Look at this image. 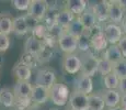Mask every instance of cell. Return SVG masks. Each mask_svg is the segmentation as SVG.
<instances>
[{
    "label": "cell",
    "instance_id": "7402d4cb",
    "mask_svg": "<svg viewBox=\"0 0 126 110\" xmlns=\"http://www.w3.org/2000/svg\"><path fill=\"white\" fill-rule=\"evenodd\" d=\"M30 31L26 22V16H19L16 18H13V28H12V32L19 36L25 35L26 33Z\"/></svg>",
    "mask_w": 126,
    "mask_h": 110
},
{
    "label": "cell",
    "instance_id": "7bdbcfd3",
    "mask_svg": "<svg viewBox=\"0 0 126 110\" xmlns=\"http://www.w3.org/2000/svg\"><path fill=\"white\" fill-rule=\"evenodd\" d=\"M68 110H70V109H68Z\"/></svg>",
    "mask_w": 126,
    "mask_h": 110
},
{
    "label": "cell",
    "instance_id": "ab89813d",
    "mask_svg": "<svg viewBox=\"0 0 126 110\" xmlns=\"http://www.w3.org/2000/svg\"><path fill=\"white\" fill-rule=\"evenodd\" d=\"M25 110H40V109H38V106H36V105H33L32 104L28 109H25Z\"/></svg>",
    "mask_w": 126,
    "mask_h": 110
},
{
    "label": "cell",
    "instance_id": "8fae6325",
    "mask_svg": "<svg viewBox=\"0 0 126 110\" xmlns=\"http://www.w3.org/2000/svg\"><path fill=\"white\" fill-rule=\"evenodd\" d=\"M75 90L84 95H90L93 91V80L86 75H79L75 79Z\"/></svg>",
    "mask_w": 126,
    "mask_h": 110
},
{
    "label": "cell",
    "instance_id": "484cf974",
    "mask_svg": "<svg viewBox=\"0 0 126 110\" xmlns=\"http://www.w3.org/2000/svg\"><path fill=\"white\" fill-rule=\"evenodd\" d=\"M83 30H84V28L82 26V24L80 23V21H79L78 18L76 17V19H75V20L69 24V26L65 31H66V32H68V33H70L71 35L76 36L77 39H79L82 35V33H83Z\"/></svg>",
    "mask_w": 126,
    "mask_h": 110
},
{
    "label": "cell",
    "instance_id": "9a60e30c",
    "mask_svg": "<svg viewBox=\"0 0 126 110\" xmlns=\"http://www.w3.org/2000/svg\"><path fill=\"white\" fill-rule=\"evenodd\" d=\"M12 74L16 78V82H30L32 77V69L29 66L18 62L12 69Z\"/></svg>",
    "mask_w": 126,
    "mask_h": 110
},
{
    "label": "cell",
    "instance_id": "ba28073f",
    "mask_svg": "<svg viewBox=\"0 0 126 110\" xmlns=\"http://www.w3.org/2000/svg\"><path fill=\"white\" fill-rule=\"evenodd\" d=\"M98 62L99 57L91 53H88L83 58H81V69L80 74L91 77L98 73Z\"/></svg>",
    "mask_w": 126,
    "mask_h": 110
},
{
    "label": "cell",
    "instance_id": "7c38bea8",
    "mask_svg": "<svg viewBox=\"0 0 126 110\" xmlns=\"http://www.w3.org/2000/svg\"><path fill=\"white\" fill-rule=\"evenodd\" d=\"M90 46L95 52H104L106 50V47L109 46V43L106 41V39L104 38L102 29L98 31H93L90 38Z\"/></svg>",
    "mask_w": 126,
    "mask_h": 110
},
{
    "label": "cell",
    "instance_id": "4dcf8cb0",
    "mask_svg": "<svg viewBox=\"0 0 126 110\" xmlns=\"http://www.w3.org/2000/svg\"><path fill=\"white\" fill-rule=\"evenodd\" d=\"M19 62L22 63V64H24V65H26V66H29V67L32 69V68H34V67H36V66L38 65L40 61H38L37 56H33V55H30V54L24 53Z\"/></svg>",
    "mask_w": 126,
    "mask_h": 110
},
{
    "label": "cell",
    "instance_id": "8992f818",
    "mask_svg": "<svg viewBox=\"0 0 126 110\" xmlns=\"http://www.w3.org/2000/svg\"><path fill=\"white\" fill-rule=\"evenodd\" d=\"M102 33L110 45H116L124 35L120 24H115L112 22L104 24L102 28Z\"/></svg>",
    "mask_w": 126,
    "mask_h": 110
},
{
    "label": "cell",
    "instance_id": "5bb4252c",
    "mask_svg": "<svg viewBox=\"0 0 126 110\" xmlns=\"http://www.w3.org/2000/svg\"><path fill=\"white\" fill-rule=\"evenodd\" d=\"M33 85L30 82H16L13 86V94L16 98L19 99H31Z\"/></svg>",
    "mask_w": 126,
    "mask_h": 110
},
{
    "label": "cell",
    "instance_id": "1f68e13d",
    "mask_svg": "<svg viewBox=\"0 0 126 110\" xmlns=\"http://www.w3.org/2000/svg\"><path fill=\"white\" fill-rule=\"evenodd\" d=\"M31 0H12L11 3L16 10L19 11H28L30 7Z\"/></svg>",
    "mask_w": 126,
    "mask_h": 110
},
{
    "label": "cell",
    "instance_id": "277c9868",
    "mask_svg": "<svg viewBox=\"0 0 126 110\" xmlns=\"http://www.w3.org/2000/svg\"><path fill=\"white\" fill-rule=\"evenodd\" d=\"M62 66L65 73L69 75H76L80 73L81 69V57L76 53L65 54L62 60Z\"/></svg>",
    "mask_w": 126,
    "mask_h": 110
},
{
    "label": "cell",
    "instance_id": "4fadbf2b",
    "mask_svg": "<svg viewBox=\"0 0 126 110\" xmlns=\"http://www.w3.org/2000/svg\"><path fill=\"white\" fill-rule=\"evenodd\" d=\"M49 99V89L38 85H34L32 88V95H31V101L33 105H44Z\"/></svg>",
    "mask_w": 126,
    "mask_h": 110
},
{
    "label": "cell",
    "instance_id": "7a4b0ae2",
    "mask_svg": "<svg viewBox=\"0 0 126 110\" xmlns=\"http://www.w3.org/2000/svg\"><path fill=\"white\" fill-rule=\"evenodd\" d=\"M48 2L46 0H31L30 7L28 10V16L41 23L45 19V16L48 11Z\"/></svg>",
    "mask_w": 126,
    "mask_h": 110
},
{
    "label": "cell",
    "instance_id": "d590c367",
    "mask_svg": "<svg viewBox=\"0 0 126 110\" xmlns=\"http://www.w3.org/2000/svg\"><path fill=\"white\" fill-rule=\"evenodd\" d=\"M117 46L120 48L121 53H122V56L124 58H126V35H123V38L117 43Z\"/></svg>",
    "mask_w": 126,
    "mask_h": 110
},
{
    "label": "cell",
    "instance_id": "f35d334b",
    "mask_svg": "<svg viewBox=\"0 0 126 110\" xmlns=\"http://www.w3.org/2000/svg\"><path fill=\"white\" fill-rule=\"evenodd\" d=\"M121 29H122V31H123V34L126 35V14L124 18H123L122 22H121Z\"/></svg>",
    "mask_w": 126,
    "mask_h": 110
},
{
    "label": "cell",
    "instance_id": "83f0119b",
    "mask_svg": "<svg viewBox=\"0 0 126 110\" xmlns=\"http://www.w3.org/2000/svg\"><path fill=\"white\" fill-rule=\"evenodd\" d=\"M31 32H32V36H34L35 39L44 42V40L46 39V36H47V26H46V24L37 23L32 29Z\"/></svg>",
    "mask_w": 126,
    "mask_h": 110
},
{
    "label": "cell",
    "instance_id": "60d3db41",
    "mask_svg": "<svg viewBox=\"0 0 126 110\" xmlns=\"http://www.w3.org/2000/svg\"><path fill=\"white\" fill-rule=\"evenodd\" d=\"M109 110H123L122 108H121V106H117L115 107V108H112V109H109Z\"/></svg>",
    "mask_w": 126,
    "mask_h": 110
},
{
    "label": "cell",
    "instance_id": "6da1fadb",
    "mask_svg": "<svg viewBox=\"0 0 126 110\" xmlns=\"http://www.w3.org/2000/svg\"><path fill=\"white\" fill-rule=\"evenodd\" d=\"M69 87L64 83L56 82L49 89V100L58 107L66 106L69 99Z\"/></svg>",
    "mask_w": 126,
    "mask_h": 110
},
{
    "label": "cell",
    "instance_id": "603a6c76",
    "mask_svg": "<svg viewBox=\"0 0 126 110\" xmlns=\"http://www.w3.org/2000/svg\"><path fill=\"white\" fill-rule=\"evenodd\" d=\"M14 102H16V96L13 91L8 87H2L0 89V104L7 108H12L14 107Z\"/></svg>",
    "mask_w": 126,
    "mask_h": 110
},
{
    "label": "cell",
    "instance_id": "8d00e7d4",
    "mask_svg": "<svg viewBox=\"0 0 126 110\" xmlns=\"http://www.w3.org/2000/svg\"><path fill=\"white\" fill-rule=\"evenodd\" d=\"M117 90L121 95H125L126 94V77L125 78H120V82H118V86Z\"/></svg>",
    "mask_w": 126,
    "mask_h": 110
},
{
    "label": "cell",
    "instance_id": "f1b7e54d",
    "mask_svg": "<svg viewBox=\"0 0 126 110\" xmlns=\"http://www.w3.org/2000/svg\"><path fill=\"white\" fill-rule=\"evenodd\" d=\"M98 73L102 76H106V75L113 73V65L110 62H108L106 60H104L103 57L99 58L98 62Z\"/></svg>",
    "mask_w": 126,
    "mask_h": 110
},
{
    "label": "cell",
    "instance_id": "e0dca14e",
    "mask_svg": "<svg viewBox=\"0 0 126 110\" xmlns=\"http://www.w3.org/2000/svg\"><path fill=\"white\" fill-rule=\"evenodd\" d=\"M78 20L80 21V23L82 24L84 29H89V30H92L98 24V21H96V18L94 16L93 11H92L91 7H88L87 10L83 12L82 14H80L79 17H77Z\"/></svg>",
    "mask_w": 126,
    "mask_h": 110
},
{
    "label": "cell",
    "instance_id": "e575fe53",
    "mask_svg": "<svg viewBox=\"0 0 126 110\" xmlns=\"http://www.w3.org/2000/svg\"><path fill=\"white\" fill-rule=\"evenodd\" d=\"M32 105L31 99H19L16 98V102H14V107L16 110H25Z\"/></svg>",
    "mask_w": 126,
    "mask_h": 110
},
{
    "label": "cell",
    "instance_id": "f546056e",
    "mask_svg": "<svg viewBox=\"0 0 126 110\" xmlns=\"http://www.w3.org/2000/svg\"><path fill=\"white\" fill-rule=\"evenodd\" d=\"M113 73L118 78L126 77V58H122L120 62L113 65Z\"/></svg>",
    "mask_w": 126,
    "mask_h": 110
},
{
    "label": "cell",
    "instance_id": "cb8c5ba5",
    "mask_svg": "<svg viewBox=\"0 0 126 110\" xmlns=\"http://www.w3.org/2000/svg\"><path fill=\"white\" fill-rule=\"evenodd\" d=\"M13 28V18L7 12L0 13V33L9 35Z\"/></svg>",
    "mask_w": 126,
    "mask_h": 110
},
{
    "label": "cell",
    "instance_id": "30bf717a",
    "mask_svg": "<svg viewBox=\"0 0 126 110\" xmlns=\"http://www.w3.org/2000/svg\"><path fill=\"white\" fill-rule=\"evenodd\" d=\"M45 44L43 41L35 39L34 36H29L24 42V53L33 56H38L44 51Z\"/></svg>",
    "mask_w": 126,
    "mask_h": 110
},
{
    "label": "cell",
    "instance_id": "2e32d148",
    "mask_svg": "<svg viewBox=\"0 0 126 110\" xmlns=\"http://www.w3.org/2000/svg\"><path fill=\"white\" fill-rule=\"evenodd\" d=\"M104 101L105 107H108L109 109L115 108V107L120 106L121 102V94L117 90H108L105 89L104 91L101 94Z\"/></svg>",
    "mask_w": 126,
    "mask_h": 110
},
{
    "label": "cell",
    "instance_id": "5b68a950",
    "mask_svg": "<svg viewBox=\"0 0 126 110\" xmlns=\"http://www.w3.org/2000/svg\"><path fill=\"white\" fill-rule=\"evenodd\" d=\"M57 44L62 52H64L65 54H72L78 50V39L66 31H64L59 35Z\"/></svg>",
    "mask_w": 126,
    "mask_h": 110
},
{
    "label": "cell",
    "instance_id": "d6a6232c",
    "mask_svg": "<svg viewBox=\"0 0 126 110\" xmlns=\"http://www.w3.org/2000/svg\"><path fill=\"white\" fill-rule=\"evenodd\" d=\"M91 48L90 46V40L87 38H83V36H80L78 39V50L81 51V52H88Z\"/></svg>",
    "mask_w": 126,
    "mask_h": 110
},
{
    "label": "cell",
    "instance_id": "74e56055",
    "mask_svg": "<svg viewBox=\"0 0 126 110\" xmlns=\"http://www.w3.org/2000/svg\"><path fill=\"white\" fill-rule=\"evenodd\" d=\"M120 106L123 110H126V94L125 95H121V102Z\"/></svg>",
    "mask_w": 126,
    "mask_h": 110
},
{
    "label": "cell",
    "instance_id": "4316f807",
    "mask_svg": "<svg viewBox=\"0 0 126 110\" xmlns=\"http://www.w3.org/2000/svg\"><path fill=\"white\" fill-rule=\"evenodd\" d=\"M118 82H120V78L114 73H111L103 77V85L108 90H116L118 86Z\"/></svg>",
    "mask_w": 126,
    "mask_h": 110
},
{
    "label": "cell",
    "instance_id": "836d02e7",
    "mask_svg": "<svg viewBox=\"0 0 126 110\" xmlns=\"http://www.w3.org/2000/svg\"><path fill=\"white\" fill-rule=\"evenodd\" d=\"M9 46H10V38L9 35L0 33V53H4L8 51Z\"/></svg>",
    "mask_w": 126,
    "mask_h": 110
},
{
    "label": "cell",
    "instance_id": "ffe728a7",
    "mask_svg": "<svg viewBox=\"0 0 126 110\" xmlns=\"http://www.w3.org/2000/svg\"><path fill=\"white\" fill-rule=\"evenodd\" d=\"M76 19V17L71 13L70 11H68L66 8H64L63 10H59L56 16V19H55V23L57 25H59L62 29L66 30L69 26V24L71 23L72 21Z\"/></svg>",
    "mask_w": 126,
    "mask_h": 110
},
{
    "label": "cell",
    "instance_id": "ac0fdd59",
    "mask_svg": "<svg viewBox=\"0 0 126 110\" xmlns=\"http://www.w3.org/2000/svg\"><path fill=\"white\" fill-rule=\"evenodd\" d=\"M88 7V1H86V0H69L66 2L65 8L71 12L75 17H79L87 10Z\"/></svg>",
    "mask_w": 126,
    "mask_h": 110
},
{
    "label": "cell",
    "instance_id": "d6986e66",
    "mask_svg": "<svg viewBox=\"0 0 126 110\" xmlns=\"http://www.w3.org/2000/svg\"><path fill=\"white\" fill-rule=\"evenodd\" d=\"M108 6L109 1H99L96 3H94L93 6H91V9L93 11L94 16L96 18V21L99 22H105L109 20L108 18Z\"/></svg>",
    "mask_w": 126,
    "mask_h": 110
},
{
    "label": "cell",
    "instance_id": "52a82bcc",
    "mask_svg": "<svg viewBox=\"0 0 126 110\" xmlns=\"http://www.w3.org/2000/svg\"><path fill=\"white\" fill-rule=\"evenodd\" d=\"M126 14V10L122 1H109L108 18L112 23L120 24Z\"/></svg>",
    "mask_w": 126,
    "mask_h": 110
},
{
    "label": "cell",
    "instance_id": "3957f363",
    "mask_svg": "<svg viewBox=\"0 0 126 110\" xmlns=\"http://www.w3.org/2000/svg\"><path fill=\"white\" fill-rule=\"evenodd\" d=\"M56 73L54 69L48 67L44 68H40V69L36 72L35 75V84L38 86L45 87L47 89H50L53 87V85L56 83Z\"/></svg>",
    "mask_w": 126,
    "mask_h": 110
},
{
    "label": "cell",
    "instance_id": "9c48e42d",
    "mask_svg": "<svg viewBox=\"0 0 126 110\" xmlns=\"http://www.w3.org/2000/svg\"><path fill=\"white\" fill-rule=\"evenodd\" d=\"M68 104L70 110H89L88 107V95L74 90L70 92Z\"/></svg>",
    "mask_w": 126,
    "mask_h": 110
},
{
    "label": "cell",
    "instance_id": "44dd1931",
    "mask_svg": "<svg viewBox=\"0 0 126 110\" xmlns=\"http://www.w3.org/2000/svg\"><path fill=\"white\" fill-rule=\"evenodd\" d=\"M102 57L104 60L108 61V62H110L112 65H114L115 63L120 62L122 58H124L122 56V53H121L117 44H116V45H109L108 47H106V50L103 52Z\"/></svg>",
    "mask_w": 126,
    "mask_h": 110
},
{
    "label": "cell",
    "instance_id": "d4e9b609",
    "mask_svg": "<svg viewBox=\"0 0 126 110\" xmlns=\"http://www.w3.org/2000/svg\"><path fill=\"white\" fill-rule=\"evenodd\" d=\"M88 107L89 110H104L105 105H104L101 94L92 92V94L88 95Z\"/></svg>",
    "mask_w": 126,
    "mask_h": 110
},
{
    "label": "cell",
    "instance_id": "b9f144b4",
    "mask_svg": "<svg viewBox=\"0 0 126 110\" xmlns=\"http://www.w3.org/2000/svg\"><path fill=\"white\" fill-rule=\"evenodd\" d=\"M48 110H59V109H57V108H50V109H48Z\"/></svg>",
    "mask_w": 126,
    "mask_h": 110
}]
</instances>
